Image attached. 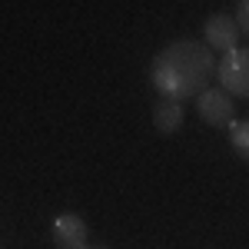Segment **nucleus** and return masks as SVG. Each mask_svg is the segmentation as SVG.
<instances>
[{"instance_id": "nucleus-2", "label": "nucleus", "mask_w": 249, "mask_h": 249, "mask_svg": "<svg viewBox=\"0 0 249 249\" xmlns=\"http://www.w3.org/2000/svg\"><path fill=\"white\" fill-rule=\"evenodd\" d=\"M216 80L232 100L249 96V47H236L230 53H223L216 63Z\"/></svg>"}, {"instance_id": "nucleus-6", "label": "nucleus", "mask_w": 249, "mask_h": 249, "mask_svg": "<svg viewBox=\"0 0 249 249\" xmlns=\"http://www.w3.org/2000/svg\"><path fill=\"white\" fill-rule=\"evenodd\" d=\"M183 120H186V110H183V103H179V100H160V103H156L153 126L163 136L179 133V130H183Z\"/></svg>"}, {"instance_id": "nucleus-3", "label": "nucleus", "mask_w": 249, "mask_h": 249, "mask_svg": "<svg viewBox=\"0 0 249 249\" xmlns=\"http://www.w3.org/2000/svg\"><path fill=\"white\" fill-rule=\"evenodd\" d=\"M193 103H196V116H199L206 126L226 130V126L236 123V100H232L223 87H206Z\"/></svg>"}, {"instance_id": "nucleus-4", "label": "nucleus", "mask_w": 249, "mask_h": 249, "mask_svg": "<svg viewBox=\"0 0 249 249\" xmlns=\"http://www.w3.org/2000/svg\"><path fill=\"white\" fill-rule=\"evenodd\" d=\"M239 23L232 14L226 10H219V14H210L206 23H203V43L210 47V50H219V53H230L239 47Z\"/></svg>"}, {"instance_id": "nucleus-9", "label": "nucleus", "mask_w": 249, "mask_h": 249, "mask_svg": "<svg viewBox=\"0 0 249 249\" xmlns=\"http://www.w3.org/2000/svg\"><path fill=\"white\" fill-rule=\"evenodd\" d=\"M87 249H107V246H87Z\"/></svg>"}, {"instance_id": "nucleus-8", "label": "nucleus", "mask_w": 249, "mask_h": 249, "mask_svg": "<svg viewBox=\"0 0 249 249\" xmlns=\"http://www.w3.org/2000/svg\"><path fill=\"white\" fill-rule=\"evenodd\" d=\"M236 23H239V34L249 40V0H239V7H236Z\"/></svg>"}, {"instance_id": "nucleus-1", "label": "nucleus", "mask_w": 249, "mask_h": 249, "mask_svg": "<svg viewBox=\"0 0 249 249\" xmlns=\"http://www.w3.org/2000/svg\"><path fill=\"white\" fill-rule=\"evenodd\" d=\"M216 77V57L203 40H173L150 63V83L163 100H196Z\"/></svg>"}, {"instance_id": "nucleus-7", "label": "nucleus", "mask_w": 249, "mask_h": 249, "mask_svg": "<svg viewBox=\"0 0 249 249\" xmlns=\"http://www.w3.org/2000/svg\"><path fill=\"white\" fill-rule=\"evenodd\" d=\"M230 143H232V153L249 163V120H239L230 126Z\"/></svg>"}, {"instance_id": "nucleus-5", "label": "nucleus", "mask_w": 249, "mask_h": 249, "mask_svg": "<svg viewBox=\"0 0 249 249\" xmlns=\"http://www.w3.org/2000/svg\"><path fill=\"white\" fill-rule=\"evenodd\" d=\"M50 236H53V246L57 249H87V239H90V226L80 213H60L50 226Z\"/></svg>"}]
</instances>
